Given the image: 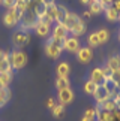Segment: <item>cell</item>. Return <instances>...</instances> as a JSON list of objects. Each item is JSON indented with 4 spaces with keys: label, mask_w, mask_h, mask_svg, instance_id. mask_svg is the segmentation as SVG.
I'll use <instances>...</instances> for the list:
<instances>
[{
    "label": "cell",
    "mask_w": 120,
    "mask_h": 121,
    "mask_svg": "<svg viewBox=\"0 0 120 121\" xmlns=\"http://www.w3.org/2000/svg\"><path fill=\"white\" fill-rule=\"evenodd\" d=\"M11 99V91L8 88H0V108L5 106V103Z\"/></svg>",
    "instance_id": "obj_23"
},
{
    "label": "cell",
    "mask_w": 120,
    "mask_h": 121,
    "mask_svg": "<svg viewBox=\"0 0 120 121\" xmlns=\"http://www.w3.org/2000/svg\"><path fill=\"white\" fill-rule=\"evenodd\" d=\"M5 58H9V52H6V51H3V49H0V61Z\"/></svg>",
    "instance_id": "obj_38"
},
{
    "label": "cell",
    "mask_w": 120,
    "mask_h": 121,
    "mask_svg": "<svg viewBox=\"0 0 120 121\" xmlns=\"http://www.w3.org/2000/svg\"><path fill=\"white\" fill-rule=\"evenodd\" d=\"M93 96H95V99H96V102H98V105L99 103H102V102H105V100H108L110 97V93L107 91V88H105L104 85H98L96 87V91L93 93Z\"/></svg>",
    "instance_id": "obj_6"
},
{
    "label": "cell",
    "mask_w": 120,
    "mask_h": 121,
    "mask_svg": "<svg viewBox=\"0 0 120 121\" xmlns=\"http://www.w3.org/2000/svg\"><path fill=\"white\" fill-rule=\"evenodd\" d=\"M84 118H87L89 121H93L96 118V109H87L86 112H84Z\"/></svg>",
    "instance_id": "obj_35"
},
{
    "label": "cell",
    "mask_w": 120,
    "mask_h": 121,
    "mask_svg": "<svg viewBox=\"0 0 120 121\" xmlns=\"http://www.w3.org/2000/svg\"><path fill=\"white\" fill-rule=\"evenodd\" d=\"M41 2H44L47 6H50V4H54V0H41Z\"/></svg>",
    "instance_id": "obj_42"
},
{
    "label": "cell",
    "mask_w": 120,
    "mask_h": 121,
    "mask_svg": "<svg viewBox=\"0 0 120 121\" xmlns=\"http://www.w3.org/2000/svg\"><path fill=\"white\" fill-rule=\"evenodd\" d=\"M51 111H53V115H54V117L60 118V117L63 115V112H65V106L60 105V103H57V105H54V108H53Z\"/></svg>",
    "instance_id": "obj_30"
},
{
    "label": "cell",
    "mask_w": 120,
    "mask_h": 121,
    "mask_svg": "<svg viewBox=\"0 0 120 121\" xmlns=\"http://www.w3.org/2000/svg\"><path fill=\"white\" fill-rule=\"evenodd\" d=\"M99 108L108 111V112H114L116 109H119V108H117V103L114 102L113 97H110L108 100H105V102H102V103H99Z\"/></svg>",
    "instance_id": "obj_10"
},
{
    "label": "cell",
    "mask_w": 120,
    "mask_h": 121,
    "mask_svg": "<svg viewBox=\"0 0 120 121\" xmlns=\"http://www.w3.org/2000/svg\"><path fill=\"white\" fill-rule=\"evenodd\" d=\"M89 6H90L89 11L92 12V15H98V13H101V12L105 11V6L99 2V0H93V2L89 4Z\"/></svg>",
    "instance_id": "obj_13"
},
{
    "label": "cell",
    "mask_w": 120,
    "mask_h": 121,
    "mask_svg": "<svg viewBox=\"0 0 120 121\" xmlns=\"http://www.w3.org/2000/svg\"><path fill=\"white\" fill-rule=\"evenodd\" d=\"M90 18H92V12H90V11H86L81 20H90Z\"/></svg>",
    "instance_id": "obj_39"
},
{
    "label": "cell",
    "mask_w": 120,
    "mask_h": 121,
    "mask_svg": "<svg viewBox=\"0 0 120 121\" xmlns=\"http://www.w3.org/2000/svg\"><path fill=\"white\" fill-rule=\"evenodd\" d=\"M12 70V66H11V61L9 58H5L0 61V73H6V72H11Z\"/></svg>",
    "instance_id": "obj_24"
},
{
    "label": "cell",
    "mask_w": 120,
    "mask_h": 121,
    "mask_svg": "<svg viewBox=\"0 0 120 121\" xmlns=\"http://www.w3.org/2000/svg\"><path fill=\"white\" fill-rule=\"evenodd\" d=\"M2 3L8 11H11V9H14L18 4V0H2Z\"/></svg>",
    "instance_id": "obj_33"
},
{
    "label": "cell",
    "mask_w": 120,
    "mask_h": 121,
    "mask_svg": "<svg viewBox=\"0 0 120 121\" xmlns=\"http://www.w3.org/2000/svg\"><path fill=\"white\" fill-rule=\"evenodd\" d=\"M12 81V73L6 72V73H0V82H2L3 87H8Z\"/></svg>",
    "instance_id": "obj_25"
},
{
    "label": "cell",
    "mask_w": 120,
    "mask_h": 121,
    "mask_svg": "<svg viewBox=\"0 0 120 121\" xmlns=\"http://www.w3.org/2000/svg\"><path fill=\"white\" fill-rule=\"evenodd\" d=\"M62 51L63 49H59L57 46H54L51 43H47V46H45V52H47V55L51 57V58H59L60 54H62Z\"/></svg>",
    "instance_id": "obj_11"
},
{
    "label": "cell",
    "mask_w": 120,
    "mask_h": 121,
    "mask_svg": "<svg viewBox=\"0 0 120 121\" xmlns=\"http://www.w3.org/2000/svg\"><path fill=\"white\" fill-rule=\"evenodd\" d=\"M35 31L36 35L41 36V38H45V36L50 35V26H45V24H41V22H38L35 27Z\"/></svg>",
    "instance_id": "obj_21"
},
{
    "label": "cell",
    "mask_w": 120,
    "mask_h": 121,
    "mask_svg": "<svg viewBox=\"0 0 120 121\" xmlns=\"http://www.w3.org/2000/svg\"><path fill=\"white\" fill-rule=\"evenodd\" d=\"M119 21H120V12H119Z\"/></svg>",
    "instance_id": "obj_46"
},
{
    "label": "cell",
    "mask_w": 120,
    "mask_h": 121,
    "mask_svg": "<svg viewBox=\"0 0 120 121\" xmlns=\"http://www.w3.org/2000/svg\"><path fill=\"white\" fill-rule=\"evenodd\" d=\"M80 21H81V18L78 17L77 13H72V12H69L63 24L66 26V29H68L69 31H71V30H72V29H74V27H75V26H77V24H78Z\"/></svg>",
    "instance_id": "obj_8"
},
{
    "label": "cell",
    "mask_w": 120,
    "mask_h": 121,
    "mask_svg": "<svg viewBox=\"0 0 120 121\" xmlns=\"http://www.w3.org/2000/svg\"><path fill=\"white\" fill-rule=\"evenodd\" d=\"M69 70H71V67L68 63H60L57 66V78H68Z\"/></svg>",
    "instance_id": "obj_18"
},
{
    "label": "cell",
    "mask_w": 120,
    "mask_h": 121,
    "mask_svg": "<svg viewBox=\"0 0 120 121\" xmlns=\"http://www.w3.org/2000/svg\"><path fill=\"white\" fill-rule=\"evenodd\" d=\"M59 103L66 106L74 100V91L71 88H65V90H59Z\"/></svg>",
    "instance_id": "obj_4"
},
{
    "label": "cell",
    "mask_w": 120,
    "mask_h": 121,
    "mask_svg": "<svg viewBox=\"0 0 120 121\" xmlns=\"http://www.w3.org/2000/svg\"><path fill=\"white\" fill-rule=\"evenodd\" d=\"M68 33H69V30L66 29V26H65V24H59V26H56V29L53 30V38H56V39H66Z\"/></svg>",
    "instance_id": "obj_9"
},
{
    "label": "cell",
    "mask_w": 120,
    "mask_h": 121,
    "mask_svg": "<svg viewBox=\"0 0 120 121\" xmlns=\"http://www.w3.org/2000/svg\"><path fill=\"white\" fill-rule=\"evenodd\" d=\"M81 121H89V120H87V118H84V117H83V120Z\"/></svg>",
    "instance_id": "obj_44"
},
{
    "label": "cell",
    "mask_w": 120,
    "mask_h": 121,
    "mask_svg": "<svg viewBox=\"0 0 120 121\" xmlns=\"http://www.w3.org/2000/svg\"><path fill=\"white\" fill-rule=\"evenodd\" d=\"M90 81H93L96 85H104L105 81H107V78L104 76L102 73V69L99 67H95L93 70H92V76H90Z\"/></svg>",
    "instance_id": "obj_7"
},
{
    "label": "cell",
    "mask_w": 120,
    "mask_h": 121,
    "mask_svg": "<svg viewBox=\"0 0 120 121\" xmlns=\"http://www.w3.org/2000/svg\"><path fill=\"white\" fill-rule=\"evenodd\" d=\"M111 6H113L114 9H116L117 12H120V0H114V2L111 3Z\"/></svg>",
    "instance_id": "obj_37"
},
{
    "label": "cell",
    "mask_w": 120,
    "mask_h": 121,
    "mask_svg": "<svg viewBox=\"0 0 120 121\" xmlns=\"http://www.w3.org/2000/svg\"><path fill=\"white\" fill-rule=\"evenodd\" d=\"M96 117L99 121H111L113 120V112H108L105 109H101L99 106L96 108Z\"/></svg>",
    "instance_id": "obj_14"
},
{
    "label": "cell",
    "mask_w": 120,
    "mask_h": 121,
    "mask_svg": "<svg viewBox=\"0 0 120 121\" xmlns=\"http://www.w3.org/2000/svg\"><path fill=\"white\" fill-rule=\"evenodd\" d=\"M9 61H11L12 69L20 70V69H23L26 66L27 55H26V52H23V51H14V52L9 54Z\"/></svg>",
    "instance_id": "obj_1"
},
{
    "label": "cell",
    "mask_w": 120,
    "mask_h": 121,
    "mask_svg": "<svg viewBox=\"0 0 120 121\" xmlns=\"http://www.w3.org/2000/svg\"><path fill=\"white\" fill-rule=\"evenodd\" d=\"M63 40H65V39H56V38H53V36H51V38L48 39L47 43H51V45H54V46H57L59 49H63Z\"/></svg>",
    "instance_id": "obj_32"
},
{
    "label": "cell",
    "mask_w": 120,
    "mask_h": 121,
    "mask_svg": "<svg viewBox=\"0 0 120 121\" xmlns=\"http://www.w3.org/2000/svg\"><path fill=\"white\" fill-rule=\"evenodd\" d=\"M68 13H69V11L65 6H57V18H56V21L59 22V24H63L65 22V20H66V17H68Z\"/></svg>",
    "instance_id": "obj_17"
},
{
    "label": "cell",
    "mask_w": 120,
    "mask_h": 121,
    "mask_svg": "<svg viewBox=\"0 0 120 121\" xmlns=\"http://www.w3.org/2000/svg\"><path fill=\"white\" fill-rule=\"evenodd\" d=\"M30 42V35L27 30H17L15 33L12 35V43L17 46V48H23Z\"/></svg>",
    "instance_id": "obj_2"
},
{
    "label": "cell",
    "mask_w": 120,
    "mask_h": 121,
    "mask_svg": "<svg viewBox=\"0 0 120 121\" xmlns=\"http://www.w3.org/2000/svg\"><path fill=\"white\" fill-rule=\"evenodd\" d=\"M38 22H41V24H45V26H51L54 21L47 15V13H45V15H42L41 18H38Z\"/></svg>",
    "instance_id": "obj_34"
},
{
    "label": "cell",
    "mask_w": 120,
    "mask_h": 121,
    "mask_svg": "<svg viewBox=\"0 0 120 121\" xmlns=\"http://www.w3.org/2000/svg\"><path fill=\"white\" fill-rule=\"evenodd\" d=\"M98 45H101L99 43V39H98V35L92 33L89 36V46H90V48H95V46H98Z\"/></svg>",
    "instance_id": "obj_31"
},
{
    "label": "cell",
    "mask_w": 120,
    "mask_h": 121,
    "mask_svg": "<svg viewBox=\"0 0 120 121\" xmlns=\"http://www.w3.org/2000/svg\"><path fill=\"white\" fill-rule=\"evenodd\" d=\"M77 58H78V61H81V63H90L92 58H93V51H92L90 46L80 48L77 51Z\"/></svg>",
    "instance_id": "obj_3"
},
{
    "label": "cell",
    "mask_w": 120,
    "mask_h": 121,
    "mask_svg": "<svg viewBox=\"0 0 120 121\" xmlns=\"http://www.w3.org/2000/svg\"><path fill=\"white\" fill-rule=\"evenodd\" d=\"M47 15L51 18L53 21H56V18H57V4H56V3L47 6Z\"/></svg>",
    "instance_id": "obj_26"
},
{
    "label": "cell",
    "mask_w": 120,
    "mask_h": 121,
    "mask_svg": "<svg viewBox=\"0 0 120 121\" xmlns=\"http://www.w3.org/2000/svg\"><path fill=\"white\" fill-rule=\"evenodd\" d=\"M107 66L111 69L113 72L120 70V57H119V55H113V57H110V58H108Z\"/></svg>",
    "instance_id": "obj_19"
},
{
    "label": "cell",
    "mask_w": 120,
    "mask_h": 121,
    "mask_svg": "<svg viewBox=\"0 0 120 121\" xmlns=\"http://www.w3.org/2000/svg\"><path fill=\"white\" fill-rule=\"evenodd\" d=\"M99 2L102 3V4H104L105 8H107V6H110V4H111V3L114 2V0H99Z\"/></svg>",
    "instance_id": "obj_40"
},
{
    "label": "cell",
    "mask_w": 120,
    "mask_h": 121,
    "mask_svg": "<svg viewBox=\"0 0 120 121\" xmlns=\"http://www.w3.org/2000/svg\"><path fill=\"white\" fill-rule=\"evenodd\" d=\"M80 40H78L75 36L74 38H66L63 40V49L69 51V52H77L78 49H80Z\"/></svg>",
    "instance_id": "obj_5"
},
{
    "label": "cell",
    "mask_w": 120,
    "mask_h": 121,
    "mask_svg": "<svg viewBox=\"0 0 120 121\" xmlns=\"http://www.w3.org/2000/svg\"><path fill=\"white\" fill-rule=\"evenodd\" d=\"M3 22H5V26H8V27H14V26L18 24V20L15 18L12 11H8L3 17Z\"/></svg>",
    "instance_id": "obj_12"
},
{
    "label": "cell",
    "mask_w": 120,
    "mask_h": 121,
    "mask_svg": "<svg viewBox=\"0 0 120 121\" xmlns=\"http://www.w3.org/2000/svg\"><path fill=\"white\" fill-rule=\"evenodd\" d=\"M102 73H104V76L107 78V79H108V78H111V76H113V70H111V69H110L108 66L102 67Z\"/></svg>",
    "instance_id": "obj_36"
},
{
    "label": "cell",
    "mask_w": 120,
    "mask_h": 121,
    "mask_svg": "<svg viewBox=\"0 0 120 121\" xmlns=\"http://www.w3.org/2000/svg\"><path fill=\"white\" fill-rule=\"evenodd\" d=\"M35 12H36V15H38V18H41L42 15H45L47 13V4H45L44 2H36L35 3Z\"/></svg>",
    "instance_id": "obj_22"
},
{
    "label": "cell",
    "mask_w": 120,
    "mask_h": 121,
    "mask_svg": "<svg viewBox=\"0 0 120 121\" xmlns=\"http://www.w3.org/2000/svg\"><path fill=\"white\" fill-rule=\"evenodd\" d=\"M69 33H72V36H75V38H78V36L84 35L86 33V24H84V20H81L78 24L74 27V29L69 31Z\"/></svg>",
    "instance_id": "obj_16"
},
{
    "label": "cell",
    "mask_w": 120,
    "mask_h": 121,
    "mask_svg": "<svg viewBox=\"0 0 120 121\" xmlns=\"http://www.w3.org/2000/svg\"><path fill=\"white\" fill-rule=\"evenodd\" d=\"M56 87H57V90H65V88H69L68 78H57V79H56Z\"/></svg>",
    "instance_id": "obj_27"
},
{
    "label": "cell",
    "mask_w": 120,
    "mask_h": 121,
    "mask_svg": "<svg viewBox=\"0 0 120 121\" xmlns=\"http://www.w3.org/2000/svg\"><path fill=\"white\" fill-rule=\"evenodd\" d=\"M105 15H107L108 21H119V12L111 6V4L105 8Z\"/></svg>",
    "instance_id": "obj_20"
},
{
    "label": "cell",
    "mask_w": 120,
    "mask_h": 121,
    "mask_svg": "<svg viewBox=\"0 0 120 121\" xmlns=\"http://www.w3.org/2000/svg\"><path fill=\"white\" fill-rule=\"evenodd\" d=\"M96 87H98V85H96L93 81H90V79H89V81L84 84V91L87 93V94H93V93L96 91Z\"/></svg>",
    "instance_id": "obj_29"
},
{
    "label": "cell",
    "mask_w": 120,
    "mask_h": 121,
    "mask_svg": "<svg viewBox=\"0 0 120 121\" xmlns=\"http://www.w3.org/2000/svg\"><path fill=\"white\" fill-rule=\"evenodd\" d=\"M54 105H56V103H54V100H53V99H48V102H47V106H48V108H50V109H53V108H54Z\"/></svg>",
    "instance_id": "obj_41"
},
{
    "label": "cell",
    "mask_w": 120,
    "mask_h": 121,
    "mask_svg": "<svg viewBox=\"0 0 120 121\" xmlns=\"http://www.w3.org/2000/svg\"><path fill=\"white\" fill-rule=\"evenodd\" d=\"M119 97H120V93H119ZM119 109H120V103H119Z\"/></svg>",
    "instance_id": "obj_45"
},
{
    "label": "cell",
    "mask_w": 120,
    "mask_h": 121,
    "mask_svg": "<svg viewBox=\"0 0 120 121\" xmlns=\"http://www.w3.org/2000/svg\"><path fill=\"white\" fill-rule=\"evenodd\" d=\"M104 87L107 88V91L110 93V96H114V94H119V88H117V84L114 82L111 78H108L107 81H105V84H104Z\"/></svg>",
    "instance_id": "obj_15"
},
{
    "label": "cell",
    "mask_w": 120,
    "mask_h": 121,
    "mask_svg": "<svg viewBox=\"0 0 120 121\" xmlns=\"http://www.w3.org/2000/svg\"><path fill=\"white\" fill-rule=\"evenodd\" d=\"M92 2H93V0H81V3H83V4H90Z\"/></svg>",
    "instance_id": "obj_43"
},
{
    "label": "cell",
    "mask_w": 120,
    "mask_h": 121,
    "mask_svg": "<svg viewBox=\"0 0 120 121\" xmlns=\"http://www.w3.org/2000/svg\"><path fill=\"white\" fill-rule=\"evenodd\" d=\"M96 35H98L99 43H104V42H107V40H108V38H110V31H108V30H105V29H101Z\"/></svg>",
    "instance_id": "obj_28"
},
{
    "label": "cell",
    "mask_w": 120,
    "mask_h": 121,
    "mask_svg": "<svg viewBox=\"0 0 120 121\" xmlns=\"http://www.w3.org/2000/svg\"><path fill=\"white\" fill-rule=\"evenodd\" d=\"M119 39H120V36H119Z\"/></svg>",
    "instance_id": "obj_47"
}]
</instances>
